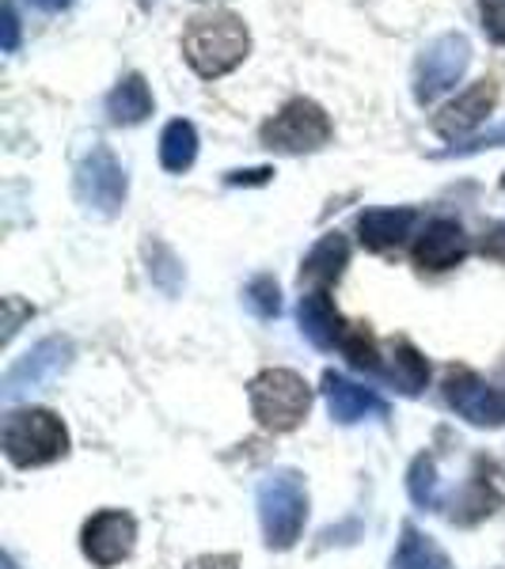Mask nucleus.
Here are the masks:
<instances>
[{
  "mask_svg": "<svg viewBox=\"0 0 505 569\" xmlns=\"http://www.w3.org/2000/svg\"><path fill=\"white\" fill-rule=\"evenodd\" d=\"M182 61L201 80H220L236 72L251 58V27L232 8H209V12H195L182 27L179 39Z\"/></svg>",
  "mask_w": 505,
  "mask_h": 569,
  "instance_id": "nucleus-1",
  "label": "nucleus"
},
{
  "mask_svg": "<svg viewBox=\"0 0 505 569\" xmlns=\"http://www.w3.org/2000/svg\"><path fill=\"white\" fill-rule=\"evenodd\" d=\"M335 141V122L324 110V103L308 96H293L259 126V144L266 152L278 156H308Z\"/></svg>",
  "mask_w": 505,
  "mask_h": 569,
  "instance_id": "nucleus-2",
  "label": "nucleus"
},
{
  "mask_svg": "<svg viewBox=\"0 0 505 569\" xmlns=\"http://www.w3.org/2000/svg\"><path fill=\"white\" fill-rule=\"evenodd\" d=\"M0 448L12 467H46L69 452V429L53 410L23 407L4 418Z\"/></svg>",
  "mask_w": 505,
  "mask_h": 569,
  "instance_id": "nucleus-3",
  "label": "nucleus"
},
{
  "mask_svg": "<svg viewBox=\"0 0 505 569\" xmlns=\"http://www.w3.org/2000/svg\"><path fill=\"white\" fill-rule=\"evenodd\" d=\"M259 525L270 550H289L308 525V490L293 467H278L259 482Z\"/></svg>",
  "mask_w": 505,
  "mask_h": 569,
  "instance_id": "nucleus-4",
  "label": "nucleus"
},
{
  "mask_svg": "<svg viewBox=\"0 0 505 569\" xmlns=\"http://www.w3.org/2000/svg\"><path fill=\"white\" fill-rule=\"evenodd\" d=\"M472 39L464 31H445L434 42L422 46V53L415 58V72H410V96L418 107H434L437 99L453 96L456 84L467 77L472 69Z\"/></svg>",
  "mask_w": 505,
  "mask_h": 569,
  "instance_id": "nucleus-5",
  "label": "nucleus"
},
{
  "mask_svg": "<svg viewBox=\"0 0 505 569\" xmlns=\"http://www.w3.org/2000/svg\"><path fill=\"white\" fill-rule=\"evenodd\" d=\"M251 415L270 433H289L311 410V388L293 369H266L251 380Z\"/></svg>",
  "mask_w": 505,
  "mask_h": 569,
  "instance_id": "nucleus-6",
  "label": "nucleus"
},
{
  "mask_svg": "<svg viewBox=\"0 0 505 569\" xmlns=\"http://www.w3.org/2000/svg\"><path fill=\"white\" fill-rule=\"evenodd\" d=\"M72 190H77V201L88 209V213L118 217L126 209V198H130V176H126V168L115 156V149L103 141H96L77 160Z\"/></svg>",
  "mask_w": 505,
  "mask_h": 569,
  "instance_id": "nucleus-7",
  "label": "nucleus"
},
{
  "mask_svg": "<svg viewBox=\"0 0 505 569\" xmlns=\"http://www.w3.org/2000/svg\"><path fill=\"white\" fill-rule=\"evenodd\" d=\"M498 99H502L498 80L483 77V80H475V84H467L461 96L448 99V103L429 118V126H434V133L440 141L464 144V141H472V137L479 133V126L494 114Z\"/></svg>",
  "mask_w": 505,
  "mask_h": 569,
  "instance_id": "nucleus-8",
  "label": "nucleus"
},
{
  "mask_svg": "<svg viewBox=\"0 0 505 569\" xmlns=\"http://www.w3.org/2000/svg\"><path fill=\"white\" fill-rule=\"evenodd\" d=\"M137 543V520L122 509H103L88 520L85 531H80V547H85V558L96 562L99 569H110L133 555Z\"/></svg>",
  "mask_w": 505,
  "mask_h": 569,
  "instance_id": "nucleus-9",
  "label": "nucleus"
},
{
  "mask_svg": "<svg viewBox=\"0 0 505 569\" xmlns=\"http://www.w3.org/2000/svg\"><path fill=\"white\" fill-rule=\"evenodd\" d=\"M445 399L464 421L479 429H498L505 426V391H498L494 383H486L475 372H453L445 380Z\"/></svg>",
  "mask_w": 505,
  "mask_h": 569,
  "instance_id": "nucleus-10",
  "label": "nucleus"
},
{
  "mask_svg": "<svg viewBox=\"0 0 505 569\" xmlns=\"http://www.w3.org/2000/svg\"><path fill=\"white\" fill-rule=\"evenodd\" d=\"M72 361V342L69 338H42L39 346H34L31 353H23L20 361L8 369L4 376V395L8 399H16V395L23 391H39L46 383L53 380L58 372H66Z\"/></svg>",
  "mask_w": 505,
  "mask_h": 569,
  "instance_id": "nucleus-11",
  "label": "nucleus"
},
{
  "mask_svg": "<svg viewBox=\"0 0 505 569\" xmlns=\"http://www.w3.org/2000/svg\"><path fill=\"white\" fill-rule=\"evenodd\" d=\"M467 251H472V243H467V232H464L461 220H453V217H434L415 236V247H410V254H415V266H422V270H434V273L461 266L467 259Z\"/></svg>",
  "mask_w": 505,
  "mask_h": 569,
  "instance_id": "nucleus-12",
  "label": "nucleus"
},
{
  "mask_svg": "<svg viewBox=\"0 0 505 569\" xmlns=\"http://www.w3.org/2000/svg\"><path fill=\"white\" fill-rule=\"evenodd\" d=\"M324 399H327L330 418L343 421V426L388 415L384 399H376L369 388H362V383L346 380V376H338V372H324Z\"/></svg>",
  "mask_w": 505,
  "mask_h": 569,
  "instance_id": "nucleus-13",
  "label": "nucleus"
},
{
  "mask_svg": "<svg viewBox=\"0 0 505 569\" xmlns=\"http://www.w3.org/2000/svg\"><path fill=\"white\" fill-rule=\"evenodd\" d=\"M346 266H350V240L343 232L319 236L300 262V289L308 284V292H327V284L343 278Z\"/></svg>",
  "mask_w": 505,
  "mask_h": 569,
  "instance_id": "nucleus-14",
  "label": "nucleus"
},
{
  "mask_svg": "<svg viewBox=\"0 0 505 569\" xmlns=\"http://www.w3.org/2000/svg\"><path fill=\"white\" fill-rule=\"evenodd\" d=\"M103 110H107V122L122 126V130L149 122L156 99H152V88H149V80H145V72H126V77H118V84L107 91Z\"/></svg>",
  "mask_w": 505,
  "mask_h": 569,
  "instance_id": "nucleus-15",
  "label": "nucleus"
},
{
  "mask_svg": "<svg viewBox=\"0 0 505 569\" xmlns=\"http://www.w3.org/2000/svg\"><path fill=\"white\" fill-rule=\"evenodd\" d=\"M418 213L410 206H380V209H365L357 217V236L369 251H392L415 232Z\"/></svg>",
  "mask_w": 505,
  "mask_h": 569,
  "instance_id": "nucleus-16",
  "label": "nucleus"
},
{
  "mask_svg": "<svg viewBox=\"0 0 505 569\" xmlns=\"http://www.w3.org/2000/svg\"><path fill=\"white\" fill-rule=\"evenodd\" d=\"M297 323H300V335H305L316 350H338V346H343L346 323H343V316H338V308L330 305L327 292H305V297H300Z\"/></svg>",
  "mask_w": 505,
  "mask_h": 569,
  "instance_id": "nucleus-17",
  "label": "nucleus"
},
{
  "mask_svg": "<svg viewBox=\"0 0 505 569\" xmlns=\"http://www.w3.org/2000/svg\"><path fill=\"white\" fill-rule=\"evenodd\" d=\"M198 126L190 118H171L160 130V168L168 176H187L198 160Z\"/></svg>",
  "mask_w": 505,
  "mask_h": 569,
  "instance_id": "nucleus-18",
  "label": "nucleus"
},
{
  "mask_svg": "<svg viewBox=\"0 0 505 569\" xmlns=\"http://www.w3.org/2000/svg\"><path fill=\"white\" fill-rule=\"evenodd\" d=\"M396 569H453L448 555L440 550L426 531H418L415 525H403V539L396 550Z\"/></svg>",
  "mask_w": 505,
  "mask_h": 569,
  "instance_id": "nucleus-19",
  "label": "nucleus"
},
{
  "mask_svg": "<svg viewBox=\"0 0 505 569\" xmlns=\"http://www.w3.org/2000/svg\"><path fill=\"white\" fill-rule=\"evenodd\" d=\"M388 376L396 380V388L403 395H418L422 388H426V380H429V365H426V357H422L410 342H396V350H392Z\"/></svg>",
  "mask_w": 505,
  "mask_h": 569,
  "instance_id": "nucleus-20",
  "label": "nucleus"
},
{
  "mask_svg": "<svg viewBox=\"0 0 505 569\" xmlns=\"http://www.w3.org/2000/svg\"><path fill=\"white\" fill-rule=\"evenodd\" d=\"M145 259H149V278L156 289H164L168 297H176L182 289V262L168 243L160 240H145Z\"/></svg>",
  "mask_w": 505,
  "mask_h": 569,
  "instance_id": "nucleus-21",
  "label": "nucleus"
},
{
  "mask_svg": "<svg viewBox=\"0 0 505 569\" xmlns=\"http://www.w3.org/2000/svg\"><path fill=\"white\" fill-rule=\"evenodd\" d=\"M407 490H410V498H415V505H422V509H437L440 493H437V463H434V456H418V460L410 463Z\"/></svg>",
  "mask_w": 505,
  "mask_h": 569,
  "instance_id": "nucleus-22",
  "label": "nucleus"
},
{
  "mask_svg": "<svg viewBox=\"0 0 505 569\" xmlns=\"http://www.w3.org/2000/svg\"><path fill=\"white\" fill-rule=\"evenodd\" d=\"M244 305L251 308L259 319H274L281 311L278 281H274L270 273H259V278H251V281H247V289H244Z\"/></svg>",
  "mask_w": 505,
  "mask_h": 569,
  "instance_id": "nucleus-23",
  "label": "nucleus"
},
{
  "mask_svg": "<svg viewBox=\"0 0 505 569\" xmlns=\"http://www.w3.org/2000/svg\"><path fill=\"white\" fill-rule=\"evenodd\" d=\"M479 4V27L494 46H505V0H475Z\"/></svg>",
  "mask_w": 505,
  "mask_h": 569,
  "instance_id": "nucleus-24",
  "label": "nucleus"
},
{
  "mask_svg": "<svg viewBox=\"0 0 505 569\" xmlns=\"http://www.w3.org/2000/svg\"><path fill=\"white\" fill-rule=\"evenodd\" d=\"M502 144H505V122L494 126V130H486V133H475L472 141L445 149L440 152V160H453V156H475V152H486V149H502Z\"/></svg>",
  "mask_w": 505,
  "mask_h": 569,
  "instance_id": "nucleus-25",
  "label": "nucleus"
},
{
  "mask_svg": "<svg viewBox=\"0 0 505 569\" xmlns=\"http://www.w3.org/2000/svg\"><path fill=\"white\" fill-rule=\"evenodd\" d=\"M31 316H34L31 305H23L20 297H4V342H12V335L20 330V323Z\"/></svg>",
  "mask_w": 505,
  "mask_h": 569,
  "instance_id": "nucleus-26",
  "label": "nucleus"
},
{
  "mask_svg": "<svg viewBox=\"0 0 505 569\" xmlns=\"http://www.w3.org/2000/svg\"><path fill=\"white\" fill-rule=\"evenodd\" d=\"M20 39H23L20 8H16V0H4V53L20 50Z\"/></svg>",
  "mask_w": 505,
  "mask_h": 569,
  "instance_id": "nucleus-27",
  "label": "nucleus"
},
{
  "mask_svg": "<svg viewBox=\"0 0 505 569\" xmlns=\"http://www.w3.org/2000/svg\"><path fill=\"white\" fill-rule=\"evenodd\" d=\"M274 168H251V171H228L225 182L228 187H263V182H270Z\"/></svg>",
  "mask_w": 505,
  "mask_h": 569,
  "instance_id": "nucleus-28",
  "label": "nucleus"
},
{
  "mask_svg": "<svg viewBox=\"0 0 505 569\" xmlns=\"http://www.w3.org/2000/svg\"><path fill=\"white\" fill-rule=\"evenodd\" d=\"M187 569H240L236 555H198Z\"/></svg>",
  "mask_w": 505,
  "mask_h": 569,
  "instance_id": "nucleus-29",
  "label": "nucleus"
},
{
  "mask_svg": "<svg viewBox=\"0 0 505 569\" xmlns=\"http://www.w3.org/2000/svg\"><path fill=\"white\" fill-rule=\"evenodd\" d=\"M31 8H39V12H46V16H58V12H69L77 0H27Z\"/></svg>",
  "mask_w": 505,
  "mask_h": 569,
  "instance_id": "nucleus-30",
  "label": "nucleus"
},
{
  "mask_svg": "<svg viewBox=\"0 0 505 569\" xmlns=\"http://www.w3.org/2000/svg\"><path fill=\"white\" fill-rule=\"evenodd\" d=\"M4 569H20V566H16V558H12V555H4Z\"/></svg>",
  "mask_w": 505,
  "mask_h": 569,
  "instance_id": "nucleus-31",
  "label": "nucleus"
},
{
  "mask_svg": "<svg viewBox=\"0 0 505 569\" xmlns=\"http://www.w3.org/2000/svg\"><path fill=\"white\" fill-rule=\"evenodd\" d=\"M502 187H505V179H502Z\"/></svg>",
  "mask_w": 505,
  "mask_h": 569,
  "instance_id": "nucleus-32",
  "label": "nucleus"
}]
</instances>
